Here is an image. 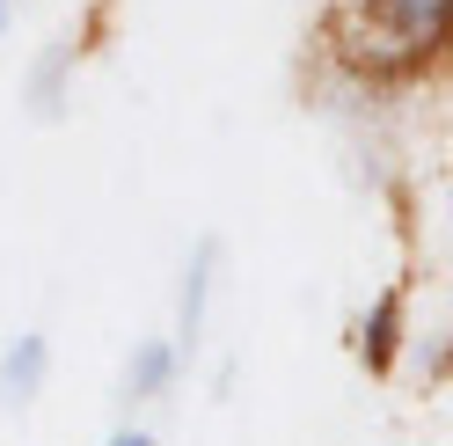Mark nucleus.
Here are the masks:
<instances>
[{"label": "nucleus", "instance_id": "obj_1", "mask_svg": "<svg viewBox=\"0 0 453 446\" xmlns=\"http://www.w3.org/2000/svg\"><path fill=\"white\" fill-rule=\"evenodd\" d=\"M351 30L380 59H432L453 44V0H351Z\"/></svg>", "mask_w": 453, "mask_h": 446}, {"label": "nucleus", "instance_id": "obj_2", "mask_svg": "<svg viewBox=\"0 0 453 446\" xmlns=\"http://www.w3.org/2000/svg\"><path fill=\"white\" fill-rule=\"evenodd\" d=\"M219 271H226L219 235H197V242H190V257H183V278H176V337H183V351H197V337H205V315H212Z\"/></svg>", "mask_w": 453, "mask_h": 446}, {"label": "nucleus", "instance_id": "obj_3", "mask_svg": "<svg viewBox=\"0 0 453 446\" xmlns=\"http://www.w3.org/2000/svg\"><path fill=\"white\" fill-rule=\"evenodd\" d=\"M183 358L190 351H183L176 329H168V337H161V329H154V337H139L132 358H125V403H161L168 388L183 381Z\"/></svg>", "mask_w": 453, "mask_h": 446}, {"label": "nucleus", "instance_id": "obj_4", "mask_svg": "<svg viewBox=\"0 0 453 446\" xmlns=\"http://www.w3.org/2000/svg\"><path fill=\"white\" fill-rule=\"evenodd\" d=\"M44 381H51V337L44 329H22V337L0 344V403L8 410H22Z\"/></svg>", "mask_w": 453, "mask_h": 446}, {"label": "nucleus", "instance_id": "obj_5", "mask_svg": "<svg viewBox=\"0 0 453 446\" xmlns=\"http://www.w3.org/2000/svg\"><path fill=\"white\" fill-rule=\"evenodd\" d=\"M73 73H81V44H73V37L44 44V59L30 66V110H37V118H66V103H73Z\"/></svg>", "mask_w": 453, "mask_h": 446}, {"label": "nucleus", "instance_id": "obj_6", "mask_svg": "<svg viewBox=\"0 0 453 446\" xmlns=\"http://www.w3.org/2000/svg\"><path fill=\"white\" fill-rule=\"evenodd\" d=\"M395 337H403V293H380V300H373V315H365V329H358L365 366H373V373L395 366Z\"/></svg>", "mask_w": 453, "mask_h": 446}, {"label": "nucleus", "instance_id": "obj_7", "mask_svg": "<svg viewBox=\"0 0 453 446\" xmlns=\"http://www.w3.org/2000/svg\"><path fill=\"white\" fill-rule=\"evenodd\" d=\"M103 446H161V439H154V432H147V425H125V432H110V439H103Z\"/></svg>", "mask_w": 453, "mask_h": 446}, {"label": "nucleus", "instance_id": "obj_8", "mask_svg": "<svg viewBox=\"0 0 453 446\" xmlns=\"http://www.w3.org/2000/svg\"><path fill=\"white\" fill-rule=\"evenodd\" d=\"M15 8H22V0H0V37L15 30Z\"/></svg>", "mask_w": 453, "mask_h": 446}]
</instances>
